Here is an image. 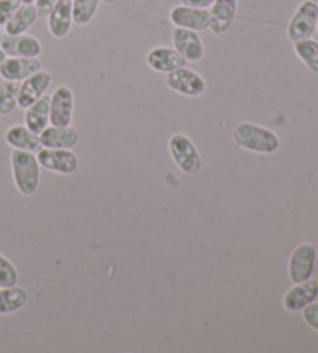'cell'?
I'll return each instance as SVG.
<instances>
[{
  "label": "cell",
  "instance_id": "obj_26",
  "mask_svg": "<svg viewBox=\"0 0 318 353\" xmlns=\"http://www.w3.org/2000/svg\"><path fill=\"white\" fill-rule=\"evenodd\" d=\"M17 283H19V271L3 254H0V288L14 287Z\"/></svg>",
  "mask_w": 318,
  "mask_h": 353
},
{
  "label": "cell",
  "instance_id": "obj_22",
  "mask_svg": "<svg viewBox=\"0 0 318 353\" xmlns=\"http://www.w3.org/2000/svg\"><path fill=\"white\" fill-rule=\"evenodd\" d=\"M28 293L22 287L0 288V316L19 312L27 305Z\"/></svg>",
  "mask_w": 318,
  "mask_h": 353
},
{
  "label": "cell",
  "instance_id": "obj_25",
  "mask_svg": "<svg viewBox=\"0 0 318 353\" xmlns=\"http://www.w3.org/2000/svg\"><path fill=\"white\" fill-rule=\"evenodd\" d=\"M21 83L17 81H3L0 86V115H8L14 111L17 106V95H19Z\"/></svg>",
  "mask_w": 318,
  "mask_h": 353
},
{
  "label": "cell",
  "instance_id": "obj_36",
  "mask_svg": "<svg viewBox=\"0 0 318 353\" xmlns=\"http://www.w3.org/2000/svg\"><path fill=\"white\" fill-rule=\"evenodd\" d=\"M317 30H318V21H317Z\"/></svg>",
  "mask_w": 318,
  "mask_h": 353
},
{
  "label": "cell",
  "instance_id": "obj_4",
  "mask_svg": "<svg viewBox=\"0 0 318 353\" xmlns=\"http://www.w3.org/2000/svg\"><path fill=\"white\" fill-rule=\"evenodd\" d=\"M165 84L173 92L180 94L183 97H189V99L200 97L206 89L204 77L199 75L198 72L188 69L187 65L167 74V77H165Z\"/></svg>",
  "mask_w": 318,
  "mask_h": 353
},
{
  "label": "cell",
  "instance_id": "obj_30",
  "mask_svg": "<svg viewBox=\"0 0 318 353\" xmlns=\"http://www.w3.org/2000/svg\"><path fill=\"white\" fill-rule=\"evenodd\" d=\"M215 2L216 0H180L182 5H187V7H193V8H202V10H208Z\"/></svg>",
  "mask_w": 318,
  "mask_h": 353
},
{
  "label": "cell",
  "instance_id": "obj_33",
  "mask_svg": "<svg viewBox=\"0 0 318 353\" xmlns=\"http://www.w3.org/2000/svg\"><path fill=\"white\" fill-rule=\"evenodd\" d=\"M22 3H34V0H21Z\"/></svg>",
  "mask_w": 318,
  "mask_h": 353
},
{
  "label": "cell",
  "instance_id": "obj_9",
  "mask_svg": "<svg viewBox=\"0 0 318 353\" xmlns=\"http://www.w3.org/2000/svg\"><path fill=\"white\" fill-rule=\"evenodd\" d=\"M169 21L174 27L193 30V32H205L210 28V13L208 10L176 5L169 13Z\"/></svg>",
  "mask_w": 318,
  "mask_h": 353
},
{
  "label": "cell",
  "instance_id": "obj_12",
  "mask_svg": "<svg viewBox=\"0 0 318 353\" xmlns=\"http://www.w3.org/2000/svg\"><path fill=\"white\" fill-rule=\"evenodd\" d=\"M146 64H148L149 69L158 74H169V72H174L180 67L187 65V59L182 57V54L176 50V48L171 47H154L151 48L149 53L146 54Z\"/></svg>",
  "mask_w": 318,
  "mask_h": 353
},
{
  "label": "cell",
  "instance_id": "obj_13",
  "mask_svg": "<svg viewBox=\"0 0 318 353\" xmlns=\"http://www.w3.org/2000/svg\"><path fill=\"white\" fill-rule=\"evenodd\" d=\"M39 58H22V57H7L0 67V77L3 81L22 83L28 77L34 75L41 70Z\"/></svg>",
  "mask_w": 318,
  "mask_h": 353
},
{
  "label": "cell",
  "instance_id": "obj_5",
  "mask_svg": "<svg viewBox=\"0 0 318 353\" xmlns=\"http://www.w3.org/2000/svg\"><path fill=\"white\" fill-rule=\"evenodd\" d=\"M36 157L41 168L56 174H73L79 167L78 156L67 148H41Z\"/></svg>",
  "mask_w": 318,
  "mask_h": 353
},
{
  "label": "cell",
  "instance_id": "obj_24",
  "mask_svg": "<svg viewBox=\"0 0 318 353\" xmlns=\"http://www.w3.org/2000/svg\"><path fill=\"white\" fill-rule=\"evenodd\" d=\"M297 57L303 61L309 70L318 75V42L314 39H303L295 42Z\"/></svg>",
  "mask_w": 318,
  "mask_h": 353
},
{
  "label": "cell",
  "instance_id": "obj_20",
  "mask_svg": "<svg viewBox=\"0 0 318 353\" xmlns=\"http://www.w3.org/2000/svg\"><path fill=\"white\" fill-rule=\"evenodd\" d=\"M38 19V11H36L33 3H21V7L14 11V14L5 23V33L11 36L25 34Z\"/></svg>",
  "mask_w": 318,
  "mask_h": 353
},
{
  "label": "cell",
  "instance_id": "obj_3",
  "mask_svg": "<svg viewBox=\"0 0 318 353\" xmlns=\"http://www.w3.org/2000/svg\"><path fill=\"white\" fill-rule=\"evenodd\" d=\"M169 154L173 157L176 167L180 170L183 174H198L200 173L204 161L199 153L198 147L188 136L182 132H176L171 136L168 142Z\"/></svg>",
  "mask_w": 318,
  "mask_h": 353
},
{
  "label": "cell",
  "instance_id": "obj_34",
  "mask_svg": "<svg viewBox=\"0 0 318 353\" xmlns=\"http://www.w3.org/2000/svg\"><path fill=\"white\" fill-rule=\"evenodd\" d=\"M310 2H314V3L317 5V7H318V0H310Z\"/></svg>",
  "mask_w": 318,
  "mask_h": 353
},
{
  "label": "cell",
  "instance_id": "obj_8",
  "mask_svg": "<svg viewBox=\"0 0 318 353\" xmlns=\"http://www.w3.org/2000/svg\"><path fill=\"white\" fill-rule=\"evenodd\" d=\"M75 111V95L69 86H59L50 95V125L69 126Z\"/></svg>",
  "mask_w": 318,
  "mask_h": 353
},
{
  "label": "cell",
  "instance_id": "obj_15",
  "mask_svg": "<svg viewBox=\"0 0 318 353\" xmlns=\"http://www.w3.org/2000/svg\"><path fill=\"white\" fill-rule=\"evenodd\" d=\"M318 296V282L317 280H306L301 283H295L287 291L283 297V307L287 312H301L309 303L315 302Z\"/></svg>",
  "mask_w": 318,
  "mask_h": 353
},
{
  "label": "cell",
  "instance_id": "obj_6",
  "mask_svg": "<svg viewBox=\"0 0 318 353\" xmlns=\"http://www.w3.org/2000/svg\"><path fill=\"white\" fill-rule=\"evenodd\" d=\"M317 21L318 7L310 0H304L295 11V14L292 16L289 27H287V36H289L293 44L298 41L310 38L317 28Z\"/></svg>",
  "mask_w": 318,
  "mask_h": 353
},
{
  "label": "cell",
  "instance_id": "obj_10",
  "mask_svg": "<svg viewBox=\"0 0 318 353\" xmlns=\"http://www.w3.org/2000/svg\"><path fill=\"white\" fill-rule=\"evenodd\" d=\"M53 77L48 72H36L34 75L28 77L27 80L21 83L19 95H17V106L22 109H27L32 106L34 101H38L41 97L47 94L48 88L52 86Z\"/></svg>",
  "mask_w": 318,
  "mask_h": 353
},
{
  "label": "cell",
  "instance_id": "obj_2",
  "mask_svg": "<svg viewBox=\"0 0 318 353\" xmlns=\"http://www.w3.org/2000/svg\"><path fill=\"white\" fill-rule=\"evenodd\" d=\"M11 172H13L14 185L22 196L32 198L38 193L41 185V165L34 153L13 150Z\"/></svg>",
  "mask_w": 318,
  "mask_h": 353
},
{
  "label": "cell",
  "instance_id": "obj_21",
  "mask_svg": "<svg viewBox=\"0 0 318 353\" xmlns=\"http://www.w3.org/2000/svg\"><path fill=\"white\" fill-rule=\"evenodd\" d=\"M50 125V97H41L25 109V126L34 134H41Z\"/></svg>",
  "mask_w": 318,
  "mask_h": 353
},
{
  "label": "cell",
  "instance_id": "obj_29",
  "mask_svg": "<svg viewBox=\"0 0 318 353\" xmlns=\"http://www.w3.org/2000/svg\"><path fill=\"white\" fill-rule=\"evenodd\" d=\"M58 0H34V8L38 11L39 17H47L50 14L54 5H56Z\"/></svg>",
  "mask_w": 318,
  "mask_h": 353
},
{
  "label": "cell",
  "instance_id": "obj_11",
  "mask_svg": "<svg viewBox=\"0 0 318 353\" xmlns=\"http://www.w3.org/2000/svg\"><path fill=\"white\" fill-rule=\"evenodd\" d=\"M173 46L187 63H199L205 54V47L198 32L176 27L173 33Z\"/></svg>",
  "mask_w": 318,
  "mask_h": 353
},
{
  "label": "cell",
  "instance_id": "obj_35",
  "mask_svg": "<svg viewBox=\"0 0 318 353\" xmlns=\"http://www.w3.org/2000/svg\"><path fill=\"white\" fill-rule=\"evenodd\" d=\"M2 38H3V34H2V32H0V42H2Z\"/></svg>",
  "mask_w": 318,
  "mask_h": 353
},
{
  "label": "cell",
  "instance_id": "obj_7",
  "mask_svg": "<svg viewBox=\"0 0 318 353\" xmlns=\"http://www.w3.org/2000/svg\"><path fill=\"white\" fill-rule=\"evenodd\" d=\"M315 259H317V249L310 243H301L295 249H293L289 265H287V272H289V279L292 283H301L309 280L314 274L315 268Z\"/></svg>",
  "mask_w": 318,
  "mask_h": 353
},
{
  "label": "cell",
  "instance_id": "obj_31",
  "mask_svg": "<svg viewBox=\"0 0 318 353\" xmlns=\"http://www.w3.org/2000/svg\"><path fill=\"white\" fill-rule=\"evenodd\" d=\"M5 59H7V53H5V52L2 50V48H0V67H2Z\"/></svg>",
  "mask_w": 318,
  "mask_h": 353
},
{
  "label": "cell",
  "instance_id": "obj_28",
  "mask_svg": "<svg viewBox=\"0 0 318 353\" xmlns=\"http://www.w3.org/2000/svg\"><path fill=\"white\" fill-rule=\"evenodd\" d=\"M303 321L308 324L310 328H314L315 332H318V303L312 302L308 307H304L303 310Z\"/></svg>",
  "mask_w": 318,
  "mask_h": 353
},
{
  "label": "cell",
  "instance_id": "obj_23",
  "mask_svg": "<svg viewBox=\"0 0 318 353\" xmlns=\"http://www.w3.org/2000/svg\"><path fill=\"white\" fill-rule=\"evenodd\" d=\"M100 0H72L73 23L78 27H85L96 16Z\"/></svg>",
  "mask_w": 318,
  "mask_h": 353
},
{
  "label": "cell",
  "instance_id": "obj_16",
  "mask_svg": "<svg viewBox=\"0 0 318 353\" xmlns=\"http://www.w3.org/2000/svg\"><path fill=\"white\" fill-rule=\"evenodd\" d=\"M42 148H67L72 150L79 142V132L76 128L69 126H53L48 125L39 134Z\"/></svg>",
  "mask_w": 318,
  "mask_h": 353
},
{
  "label": "cell",
  "instance_id": "obj_32",
  "mask_svg": "<svg viewBox=\"0 0 318 353\" xmlns=\"http://www.w3.org/2000/svg\"><path fill=\"white\" fill-rule=\"evenodd\" d=\"M100 2H103V3H107V5H114V3H117L118 0H100Z\"/></svg>",
  "mask_w": 318,
  "mask_h": 353
},
{
  "label": "cell",
  "instance_id": "obj_14",
  "mask_svg": "<svg viewBox=\"0 0 318 353\" xmlns=\"http://www.w3.org/2000/svg\"><path fill=\"white\" fill-rule=\"evenodd\" d=\"M0 48L7 53V57L39 58V54L42 53V44L39 39L30 34H3L2 42H0Z\"/></svg>",
  "mask_w": 318,
  "mask_h": 353
},
{
  "label": "cell",
  "instance_id": "obj_18",
  "mask_svg": "<svg viewBox=\"0 0 318 353\" xmlns=\"http://www.w3.org/2000/svg\"><path fill=\"white\" fill-rule=\"evenodd\" d=\"M47 26L54 39H64L70 34L73 27L72 0H58L47 16Z\"/></svg>",
  "mask_w": 318,
  "mask_h": 353
},
{
  "label": "cell",
  "instance_id": "obj_1",
  "mask_svg": "<svg viewBox=\"0 0 318 353\" xmlns=\"http://www.w3.org/2000/svg\"><path fill=\"white\" fill-rule=\"evenodd\" d=\"M231 139L241 150L256 154H273L279 150V137L277 132L266 126L241 121L231 130Z\"/></svg>",
  "mask_w": 318,
  "mask_h": 353
},
{
  "label": "cell",
  "instance_id": "obj_27",
  "mask_svg": "<svg viewBox=\"0 0 318 353\" xmlns=\"http://www.w3.org/2000/svg\"><path fill=\"white\" fill-rule=\"evenodd\" d=\"M21 0H0V27H5L14 11L21 7Z\"/></svg>",
  "mask_w": 318,
  "mask_h": 353
},
{
  "label": "cell",
  "instance_id": "obj_17",
  "mask_svg": "<svg viewBox=\"0 0 318 353\" xmlns=\"http://www.w3.org/2000/svg\"><path fill=\"white\" fill-rule=\"evenodd\" d=\"M210 30L215 34H224L233 26L237 14V0H216L210 10Z\"/></svg>",
  "mask_w": 318,
  "mask_h": 353
},
{
  "label": "cell",
  "instance_id": "obj_19",
  "mask_svg": "<svg viewBox=\"0 0 318 353\" xmlns=\"http://www.w3.org/2000/svg\"><path fill=\"white\" fill-rule=\"evenodd\" d=\"M5 142L10 145L13 150H22L30 151V153H36L39 151L41 140L39 134H34L30 131L25 125H13L5 131Z\"/></svg>",
  "mask_w": 318,
  "mask_h": 353
}]
</instances>
